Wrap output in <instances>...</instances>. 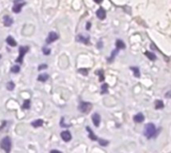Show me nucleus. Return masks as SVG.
Segmentation results:
<instances>
[{
  "label": "nucleus",
  "instance_id": "nucleus-22",
  "mask_svg": "<svg viewBox=\"0 0 171 153\" xmlns=\"http://www.w3.org/2000/svg\"><path fill=\"white\" fill-rule=\"evenodd\" d=\"M6 87H7V89H8L9 91H12L14 88H15V83H13L12 81H10V82L7 83Z\"/></svg>",
  "mask_w": 171,
  "mask_h": 153
},
{
  "label": "nucleus",
  "instance_id": "nucleus-7",
  "mask_svg": "<svg viewBox=\"0 0 171 153\" xmlns=\"http://www.w3.org/2000/svg\"><path fill=\"white\" fill-rule=\"evenodd\" d=\"M60 136H61V138H62L63 140H64L65 142L70 141L71 138H72V136H71V133H70L69 131H67V130L62 131V132H61V134H60Z\"/></svg>",
  "mask_w": 171,
  "mask_h": 153
},
{
  "label": "nucleus",
  "instance_id": "nucleus-29",
  "mask_svg": "<svg viewBox=\"0 0 171 153\" xmlns=\"http://www.w3.org/2000/svg\"><path fill=\"white\" fill-rule=\"evenodd\" d=\"M165 97H167V98H168V97H171V91H168V92H167V93L165 94Z\"/></svg>",
  "mask_w": 171,
  "mask_h": 153
},
{
  "label": "nucleus",
  "instance_id": "nucleus-3",
  "mask_svg": "<svg viewBox=\"0 0 171 153\" xmlns=\"http://www.w3.org/2000/svg\"><path fill=\"white\" fill-rule=\"evenodd\" d=\"M25 5L24 0H14V5L12 7V11L14 13H20L21 8Z\"/></svg>",
  "mask_w": 171,
  "mask_h": 153
},
{
  "label": "nucleus",
  "instance_id": "nucleus-17",
  "mask_svg": "<svg viewBox=\"0 0 171 153\" xmlns=\"http://www.w3.org/2000/svg\"><path fill=\"white\" fill-rule=\"evenodd\" d=\"M31 125L33 127H40L43 125V120L42 119H37V120H34V121L31 123Z\"/></svg>",
  "mask_w": 171,
  "mask_h": 153
},
{
  "label": "nucleus",
  "instance_id": "nucleus-18",
  "mask_svg": "<svg viewBox=\"0 0 171 153\" xmlns=\"http://www.w3.org/2000/svg\"><path fill=\"white\" fill-rule=\"evenodd\" d=\"M145 55L151 60V61H154V60L156 59V55H155L154 53H152V52H150V51H146Z\"/></svg>",
  "mask_w": 171,
  "mask_h": 153
},
{
  "label": "nucleus",
  "instance_id": "nucleus-2",
  "mask_svg": "<svg viewBox=\"0 0 171 153\" xmlns=\"http://www.w3.org/2000/svg\"><path fill=\"white\" fill-rule=\"evenodd\" d=\"M11 144H12V143H11V139L9 137H4L1 140V142H0V146H1V148L6 153H10V151H11Z\"/></svg>",
  "mask_w": 171,
  "mask_h": 153
},
{
  "label": "nucleus",
  "instance_id": "nucleus-27",
  "mask_svg": "<svg viewBox=\"0 0 171 153\" xmlns=\"http://www.w3.org/2000/svg\"><path fill=\"white\" fill-rule=\"evenodd\" d=\"M79 72L82 73V74H84V75L88 74V70H87V69H79Z\"/></svg>",
  "mask_w": 171,
  "mask_h": 153
},
{
  "label": "nucleus",
  "instance_id": "nucleus-24",
  "mask_svg": "<svg viewBox=\"0 0 171 153\" xmlns=\"http://www.w3.org/2000/svg\"><path fill=\"white\" fill-rule=\"evenodd\" d=\"M86 129L88 130V132H89V136H90V138H91V139H92V140H96V139H97V138H96V136H95V135L93 134L92 130H90V128H89V127H87Z\"/></svg>",
  "mask_w": 171,
  "mask_h": 153
},
{
  "label": "nucleus",
  "instance_id": "nucleus-8",
  "mask_svg": "<svg viewBox=\"0 0 171 153\" xmlns=\"http://www.w3.org/2000/svg\"><path fill=\"white\" fill-rule=\"evenodd\" d=\"M92 121H93V124L96 127H98L100 125V121H101V118H100V115L98 113H94L92 115Z\"/></svg>",
  "mask_w": 171,
  "mask_h": 153
},
{
  "label": "nucleus",
  "instance_id": "nucleus-25",
  "mask_svg": "<svg viewBox=\"0 0 171 153\" xmlns=\"http://www.w3.org/2000/svg\"><path fill=\"white\" fill-rule=\"evenodd\" d=\"M43 53H44L45 55H49L50 54V49L49 48H46V47H43Z\"/></svg>",
  "mask_w": 171,
  "mask_h": 153
},
{
  "label": "nucleus",
  "instance_id": "nucleus-23",
  "mask_svg": "<svg viewBox=\"0 0 171 153\" xmlns=\"http://www.w3.org/2000/svg\"><path fill=\"white\" fill-rule=\"evenodd\" d=\"M19 71H20V67L18 65H14L11 67V72H12V73H18Z\"/></svg>",
  "mask_w": 171,
  "mask_h": 153
},
{
  "label": "nucleus",
  "instance_id": "nucleus-13",
  "mask_svg": "<svg viewBox=\"0 0 171 153\" xmlns=\"http://www.w3.org/2000/svg\"><path fill=\"white\" fill-rule=\"evenodd\" d=\"M6 42H7V44H8V45L11 46V47H14V46L17 45L16 41H15V40L13 39V37H11V36H8V37L6 38Z\"/></svg>",
  "mask_w": 171,
  "mask_h": 153
},
{
  "label": "nucleus",
  "instance_id": "nucleus-15",
  "mask_svg": "<svg viewBox=\"0 0 171 153\" xmlns=\"http://www.w3.org/2000/svg\"><path fill=\"white\" fill-rule=\"evenodd\" d=\"M154 106L156 109H162L163 107H164V103H163L162 100H156V101L154 102Z\"/></svg>",
  "mask_w": 171,
  "mask_h": 153
},
{
  "label": "nucleus",
  "instance_id": "nucleus-32",
  "mask_svg": "<svg viewBox=\"0 0 171 153\" xmlns=\"http://www.w3.org/2000/svg\"><path fill=\"white\" fill-rule=\"evenodd\" d=\"M94 1L96 2V3H101V2L103 1V0H94Z\"/></svg>",
  "mask_w": 171,
  "mask_h": 153
},
{
  "label": "nucleus",
  "instance_id": "nucleus-33",
  "mask_svg": "<svg viewBox=\"0 0 171 153\" xmlns=\"http://www.w3.org/2000/svg\"><path fill=\"white\" fill-rule=\"evenodd\" d=\"M0 58H1V55H0Z\"/></svg>",
  "mask_w": 171,
  "mask_h": 153
},
{
  "label": "nucleus",
  "instance_id": "nucleus-14",
  "mask_svg": "<svg viewBox=\"0 0 171 153\" xmlns=\"http://www.w3.org/2000/svg\"><path fill=\"white\" fill-rule=\"evenodd\" d=\"M115 45H116V48L118 50H120V49H124L125 48V44H124V42L122 41V40H120V39H118L117 41H116V43H115Z\"/></svg>",
  "mask_w": 171,
  "mask_h": 153
},
{
  "label": "nucleus",
  "instance_id": "nucleus-5",
  "mask_svg": "<svg viewBox=\"0 0 171 153\" xmlns=\"http://www.w3.org/2000/svg\"><path fill=\"white\" fill-rule=\"evenodd\" d=\"M91 108H92V105L89 102H81L78 106L79 111L82 112V113H88L91 110Z\"/></svg>",
  "mask_w": 171,
  "mask_h": 153
},
{
  "label": "nucleus",
  "instance_id": "nucleus-16",
  "mask_svg": "<svg viewBox=\"0 0 171 153\" xmlns=\"http://www.w3.org/2000/svg\"><path fill=\"white\" fill-rule=\"evenodd\" d=\"M48 78H49V75L48 74L43 73V74L39 75L37 79L39 80V81H41V82H45V81H47V80H48Z\"/></svg>",
  "mask_w": 171,
  "mask_h": 153
},
{
  "label": "nucleus",
  "instance_id": "nucleus-21",
  "mask_svg": "<svg viewBox=\"0 0 171 153\" xmlns=\"http://www.w3.org/2000/svg\"><path fill=\"white\" fill-rule=\"evenodd\" d=\"M29 107H30V100L27 99L22 104V109H29Z\"/></svg>",
  "mask_w": 171,
  "mask_h": 153
},
{
  "label": "nucleus",
  "instance_id": "nucleus-31",
  "mask_svg": "<svg viewBox=\"0 0 171 153\" xmlns=\"http://www.w3.org/2000/svg\"><path fill=\"white\" fill-rule=\"evenodd\" d=\"M50 153H62V152L58 151V150H51V151H50Z\"/></svg>",
  "mask_w": 171,
  "mask_h": 153
},
{
  "label": "nucleus",
  "instance_id": "nucleus-9",
  "mask_svg": "<svg viewBox=\"0 0 171 153\" xmlns=\"http://www.w3.org/2000/svg\"><path fill=\"white\" fill-rule=\"evenodd\" d=\"M96 16L101 20H104L106 17V11L103 9V8H99V9L96 11Z\"/></svg>",
  "mask_w": 171,
  "mask_h": 153
},
{
  "label": "nucleus",
  "instance_id": "nucleus-26",
  "mask_svg": "<svg viewBox=\"0 0 171 153\" xmlns=\"http://www.w3.org/2000/svg\"><path fill=\"white\" fill-rule=\"evenodd\" d=\"M46 68H47L46 64H41V65L38 66V70H43V69H46Z\"/></svg>",
  "mask_w": 171,
  "mask_h": 153
},
{
  "label": "nucleus",
  "instance_id": "nucleus-30",
  "mask_svg": "<svg viewBox=\"0 0 171 153\" xmlns=\"http://www.w3.org/2000/svg\"><path fill=\"white\" fill-rule=\"evenodd\" d=\"M90 25H91L90 22H87V24H86V29H87V30L90 29Z\"/></svg>",
  "mask_w": 171,
  "mask_h": 153
},
{
  "label": "nucleus",
  "instance_id": "nucleus-12",
  "mask_svg": "<svg viewBox=\"0 0 171 153\" xmlns=\"http://www.w3.org/2000/svg\"><path fill=\"white\" fill-rule=\"evenodd\" d=\"M76 40L79 42H82V43H85V44H88L89 43V37H84L83 35L79 34L77 37H76Z\"/></svg>",
  "mask_w": 171,
  "mask_h": 153
},
{
  "label": "nucleus",
  "instance_id": "nucleus-6",
  "mask_svg": "<svg viewBox=\"0 0 171 153\" xmlns=\"http://www.w3.org/2000/svg\"><path fill=\"white\" fill-rule=\"evenodd\" d=\"M58 38H59V36H58V34L56 33V32H49V34L46 38V43L50 44V43H52L54 41H56Z\"/></svg>",
  "mask_w": 171,
  "mask_h": 153
},
{
  "label": "nucleus",
  "instance_id": "nucleus-10",
  "mask_svg": "<svg viewBox=\"0 0 171 153\" xmlns=\"http://www.w3.org/2000/svg\"><path fill=\"white\" fill-rule=\"evenodd\" d=\"M133 120H134V122H136V123H141L144 121V115H143L142 113L135 114L133 117Z\"/></svg>",
  "mask_w": 171,
  "mask_h": 153
},
{
  "label": "nucleus",
  "instance_id": "nucleus-11",
  "mask_svg": "<svg viewBox=\"0 0 171 153\" xmlns=\"http://www.w3.org/2000/svg\"><path fill=\"white\" fill-rule=\"evenodd\" d=\"M3 23H4V25L7 26V27H9L12 25V23H13V19L10 17V16H4V18H3Z\"/></svg>",
  "mask_w": 171,
  "mask_h": 153
},
{
  "label": "nucleus",
  "instance_id": "nucleus-28",
  "mask_svg": "<svg viewBox=\"0 0 171 153\" xmlns=\"http://www.w3.org/2000/svg\"><path fill=\"white\" fill-rule=\"evenodd\" d=\"M99 143H100L101 145H107V144H108V142H106V141H103L102 139H99Z\"/></svg>",
  "mask_w": 171,
  "mask_h": 153
},
{
  "label": "nucleus",
  "instance_id": "nucleus-4",
  "mask_svg": "<svg viewBox=\"0 0 171 153\" xmlns=\"http://www.w3.org/2000/svg\"><path fill=\"white\" fill-rule=\"evenodd\" d=\"M29 50V47L28 46H21L19 47V56L18 58L16 59V61L18 63H22L23 62V58H24L25 54L27 53V51Z\"/></svg>",
  "mask_w": 171,
  "mask_h": 153
},
{
  "label": "nucleus",
  "instance_id": "nucleus-19",
  "mask_svg": "<svg viewBox=\"0 0 171 153\" xmlns=\"http://www.w3.org/2000/svg\"><path fill=\"white\" fill-rule=\"evenodd\" d=\"M130 69L133 71L135 77H140V71H139V68L135 67V66H132V67H130Z\"/></svg>",
  "mask_w": 171,
  "mask_h": 153
},
{
  "label": "nucleus",
  "instance_id": "nucleus-20",
  "mask_svg": "<svg viewBox=\"0 0 171 153\" xmlns=\"http://www.w3.org/2000/svg\"><path fill=\"white\" fill-rule=\"evenodd\" d=\"M108 92V85L106 83H103L101 85V93L102 94H106Z\"/></svg>",
  "mask_w": 171,
  "mask_h": 153
},
{
  "label": "nucleus",
  "instance_id": "nucleus-1",
  "mask_svg": "<svg viewBox=\"0 0 171 153\" xmlns=\"http://www.w3.org/2000/svg\"><path fill=\"white\" fill-rule=\"evenodd\" d=\"M155 132H156V127L153 123H148L144 127V135L147 138H152L155 135Z\"/></svg>",
  "mask_w": 171,
  "mask_h": 153
}]
</instances>
